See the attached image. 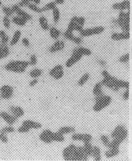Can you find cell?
Here are the masks:
<instances>
[{"label":"cell","instance_id":"f5cc1de1","mask_svg":"<svg viewBox=\"0 0 132 161\" xmlns=\"http://www.w3.org/2000/svg\"><path fill=\"white\" fill-rule=\"evenodd\" d=\"M21 42H22V44L26 48H28L30 47L31 43L27 38H23L21 40Z\"/></svg>","mask_w":132,"mask_h":161},{"label":"cell","instance_id":"44dd1931","mask_svg":"<svg viewBox=\"0 0 132 161\" xmlns=\"http://www.w3.org/2000/svg\"><path fill=\"white\" fill-rule=\"evenodd\" d=\"M21 31L19 30H17L15 31L13 37H12L11 40L10 41V45L11 46H14L15 45L18 43L19 42V40L21 37Z\"/></svg>","mask_w":132,"mask_h":161},{"label":"cell","instance_id":"91938a15","mask_svg":"<svg viewBox=\"0 0 132 161\" xmlns=\"http://www.w3.org/2000/svg\"><path fill=\"white\" fill-rule=\"evenodd\" d=\"M99 63L100 65H105L106 64V62L104 61H103V60H99Z\"/></svg>","mask_w":132,"mask_h":161},{"label":"cell","instance_id":"9c48e42d","mask_svg":"<svg viewBox=\"0 0 132 161\" xmlns=\"http://www.w3.org/2000/svg\"><path fill=\"white\" fill-rule=\"evenodd\" d=\"M131 3L129 0H123L120 2L114 3L112 5V8L114 10L119 11H124L125 10L130 11Z\"/></svg>","mask_w":132,"mask_h":161},{"label":"cell","instance_id":"277c9868","mask_svg":"<svg viewBox=\"0 0 132 161\" xmlns=\"http://www.w3.org/2000/svg\"><path fill=\"white\" fill-rule=\"evenodd\" d=\"M95 101L96 103L93 107V110L95 112H98L110 104L112 98L110 96H104L103 94L96 96Z\"/></svg>","mask_w":132,"mask_h":161},{"label":"cell","instance_id":"3957f363","mask_svg":"<svg viewBox=\"0 0 132 161\" xmlns=\"http://www.w3.org/2000/svg\"><path fill=\"white\" fill-rule=\"evenodd\" d=\"M101 74L104 77V79L101 82L102 86L106 87L113 91H119L120 89L118 86L119 79L110 75V74L106 70H103Z\"/></svg>","mask_w":132,"mask_h":161},{"label":"cell","instance_id":"681fc988","mask_svg":"<svg viewBox=\"0 0 132 161\" xmlns=\"http://www.w3.org/2000/svg\"><path fill=\"white\" fill-rule=\"evenodd\" d=\"M31 3L30 1H27V0H21L20 2L18 3L17 4L19 6V7H25L28 6L29 4Z\"/></svg>","mask_w":132,"mask_h":161},{"label":"cell","instance_id":"7c38bea8","mask_svg":"<svg viewBox=\"0 0 132 161\" xmlns=\"http://www.w3.org/2000/svg\"><path fill=\"white\" fill-rule=\"evenodd\" d=\"M83 56L77 52L73 51L72 56L66 61L65 65L67 67H71L75 64L77 63L78 61H80Z\"/></svg>","mask_w":132,"mask_h":161},{"label":"cell","instance_id":"9f6ffc18","mask_svg":"<svg viewBox=\"0 0 132 161\" xmlns=\"http://www.w3.org/2000/svg\"><path fill=\"white\" fill-rule=\"evenodd\" d=\"M65 0H55V2L57 4L61 5L63 4L64 3Z\"/></svg>","mask_w":132,"mask_h":161},{"label":"cell","instance_id":"83f0119b","mask_svg":"<svg viewBox=\"0 0 132 161\" xmlns=\"http://www.w3.org/2000/svg\"><path fill=\"white\" fill-rule=\"evenodd\" d=\"M9 47L7 45L0 46V60L5 58L10 55Z\"/></svg>","mask_w":132,"mask_h":161},{"label":"cell","instance_id":"cb8c5ba5","mask_svg":"<svg viewBox=\"0 0 132 161\" xmlns=\"http://www.w3.org/2000/svg\"><path fill=\"white\" fill-rule=\"evenodd\" d=\"M12 22L17 26H19V27H24L26 25L27 21L20 17L15 16L12 17Z\"/></svg>","mask_w":132,"mask_h":161},{"label":"cell","instance_id":"8fae6325","mask_svg":"<svg viewBox=\"0 0 132 161\" xmlns=\"http://www.w3.org/2000/svg\"><path fill=\"white\" fill-rule=\"evenodd\" d=\"M63 35L67 40H70L76 45H80L83 43V39L81 38L76 37L74 35L73 32L67 29L64 33Z\"/></svg>","mask_w":132,"mask_h":161},{"label":"cell","instance_id":"6f0895ef","mask_svg":"<svg viewBox=\"0 0 132 161\" xmlns=\"http://www.w3.org/2000/svg\"><path fill=\"white\" fill-rule=\"evenodd\" d=\"M31 2H33L36 5L40 4V3H41V0H31Z\"/></svg>","mask_w":132,"mask_h":161},{"label":"cell","instance_id":"7a4b0ae2","mask_svg":"<svg viewBox=\"0 0 132 161\" xmlns=\"http://www.w3.org/2000/svg\"><path fill=\"white\" fill-rule=\"evenodd\" d=\"M118 27L123 32H128L130 31V11L125 12L120 11L116 18Z\"/></svg>","mask_w":132,"mask_h":161},{"label":"cell","instance_id":"74e56055","mask_svg":"<svg viewBox=\"0 0 132 161\" xmlns=\"http://www.w3.org/2000/svg\"><path fill=\"white\" fill-rule=\"evenodd\" d=\"M52 139L53 141L61 143L64 141V137L63 135H62L57 131V133H53Z\"/></svg>","mask_w":132,"mask_h":161},{"label":"cell","instance_id":"ffe728a7","mask_svg":"<svg viewBox=\"0 0 132 161\" xmlns=\"http://www.w3.org/2000/svg\"><path fill=\"white\" fill-rule=\"evenodd\" d=\"M22 125L27 126L29 128L31 129H39L42 127V125L35 121H31V120H26L23 121Z\"/></svg>","mask_w":132,"mask_h":161},{"label":"cell","instance_id":"ba28073f","mask_svg":"<svg viewBox=\"0 0 132 161\" xmlns=\"http://www.w3.org/2000/svg\"><path fill=\"white\" fill-rule=\"evenodd\" d=\"M14 94V89L9 85H4L0 88L1 97L3 99L7 100L11 98Z\"/></svg>","mask_w":132,"mask_h":161},{"label":"cell","instance_id":"e575fe53","mask_svg":"<svg viewBox=\"0 0 132 161\" xmlns=\"http://www.w3.org/2000/svg\"><path fill=\"white\" fill-rule=\"evenodd\" d=\"M27 7L31 11H32L33 12L36 13L40 14V13H43L41 8L39 7L37 5L33 3H30Z\"/></svg>","mask_w":132,"mask_h":161},{"label":"cell","instance_id":"603a6c76","mask_svg":"<svg viewBox=\"0 0 132 161\" xmlns=\"http://www.w3.org/2000/svg\"><path fill=\"white\" fill-rule=\"evenodd\" d=\"M49 34L51 38L54 40H57L59 39V37L61 35V31L56 27H52L49 28Z\"/></svg>","mask_w":132,"mask_h":161},{"label":"cell","instance_id":"bcb514c9","mask_svg":"<svg viewBox=\"0 0 132 161\" xmlns=\"http://www.w3.org/2000/svg\"><path fill=\"white\" fill-rule=\"evenodd\" d=\"M1 131L5 133H12L14 132L15 129L13 126L10 125V126H6L3 127V128L1 129Z\"/></svg>","mask_w":132,"mask_h":161},{"label":"cell","instance_id":"d4e9b609","mask_svg":"<svg viewBox=\"0 0 132 161\" xmlns=\"http://www.w3.org/2000/svg\"><path fill=\"white\" fill-rule=\"evenodd\" d=\"M74 51L77 52L79 53L82 56H89L92 54V52L90 50L87 49L86 48L84 47H77L76 48L73 50Z\"/></svg>","mask_w":132,"mask_h":161},{"label":"cell","instance_id":"7402d4cb","mask_svg":"<svg viewBox=\"0 0 132 161\" xmlns=\"http://www.w3.org/2000/svg\"><path fill=\"white\" fill-rule=\"evenodd\" d=\"M38 21H39V25L43 30L45 31L49 30L50 28L49 25L48 23V19L45 17L44 16H40L39 18Z\"/></svg>","mask_w":132,"mask_h":161},{"label":"cell","instance_id":"7dc6e473","mask_svg":"<svg viewBox=\"0 0 132 161\" xmlns=\"http://www.w3.org/2000/svg\"><path fill=\"white\" fill-rule=\"evenodd\" d=\"M130 60V54H125L119 59V61L121 63H126Z\"/></svg>","mask_w":132,"mask_h":161},{"label":"cell","instance_id":"6da1fadb","mask_svg":"<svg viewBox=\"0 0 132 161\" xmlns=\"http://www.w3.org/2000/svg\"><path fill=\"white\" fill-rule=\"evenodd\" d=\"M29 65V62L27 61H12L5 66V69L9 72L22 73L25 72Z\"/></svg>","mask_w":132,"mask_h":161},{"label":"cell","instance_id":"4dcf8cb0","mask_svg":"<svg viewBox=\"0 0 132 161\" xmlns=\"http://www.w3.org/2000/svg\"><path fill=\"white\" fill-rule=\"evenodd\" d=\"M75 131V128L73 127L64 126L62 127L58 130V132L62 135H66L67 133H72Z\"/></svg>","mask_w":132,"mask_h":161},{"label":"cell","instance_id":"f35d334b","mask_svg":"<svg viewBox=\"0 0 132 161\" xmlns=\"http://www.w3.org/2000/svg\"><path fill=\"white\" fill-rule=\"evenodd\" d=\"M83 147H84V149L85 150V152L87 154L88 156V157L92 156L93 147H92V144L90 143V142L84 143V145Z\"/></svg>","mask_w":132,"mask_h":161},{"label":"cell","instance_id":"e0dca14e","mask_svg":"<svg viewBox=\"0 0 132 161\" xmlns=\"http://www.w3.org/2000/svg\"><path fill=\"white\" fill-rule=\"evenodd\" d=\"M0 116L4 121H6L7 124L11 126L14 125L18 119L17 117L13 116V115L9 114V113L5 112L0 113Z\"/></svg>","mask_w":132,"mask_h":161},{"label":"cell","instance_id":"5b68a950","mask_svg":"<svg viewBox=\"0 0 132 161\" xmlns=\"http://www.w3.org/2000/svg\"><path fill=\"white\" fill-rule=\"evenodd\" d=\"M104 30L105 28L103 26H96L92 28L84 29L79 33L80 36L82 37H88L101 34Z\"/></svg>","mask_w":132,"mask_h":161},{"label":"cell","instance_id":"b9f144b4","mask_svg":"<svg viewBox=\"0 0 132 161\" xmlns=\"http://www.w3.org/2000/svg\"><path fill=\"white\" fill-rule=\"evenodd\" d=\"M3 25L6 29H9L11 25V21L10 17L4 16L2 19Z\"/></svg>","mask_w":132,"mask_h":161},{"label":"cell","instance_id":"f546056e","mask_svg":"<svg viewBox=\"0 0 132 161\" xmlns=\"http://www.w3.org/2000/svg\"><path fill=\"white\" fill-rule=\"evenodd\" d=\"M102 84H101V82H98L95 84L94 88L93 89V94L96 96H101L104 94L102 90Z\"/></svg>","mask_w":132,"mask_h":161},{"label":"cell","instance_id":"f6af8a7d","mask_svg":"<svg viewBox=\"0 0 132 161\" xmlns=\"http://www.w3.org/2000/svg\"><path fill=\"white\" fill-rule=\"evenodd\" d=\"M100 140L101 141L102 143L104 144V145L108 148L110 143L108 137L106 135H102L100 137Z\"/></svg>","mask_w":132,"mask_h":161},{"label":"cell","instance_id":"8992f818","mask_svg":"<svg viewBox=\"0 0 132 161\" xmlns=\"http://www.w3.org/2000/svg\"><path fill=\"white\" fill-rule=\"evenodd\" d=\"M77 147L74 145H70L64 149L63 157L65 161H76Z\"/></svg>","mask_w":132,"mask_h":161},{"label":"cell","instance_id":"836d02e7","mask_svg":"<svg viewBox=\"0 0 132 161\" xmlns=\"http://www.w3.org/2000/svg\"><path fill=\"white\" fill-rule=\"evenodd\" d=\"M52 14H53V19L54 23H58L60 19L61 14H60V10L57 7H56L52 10Z\"/></svg>","mask_w":132,"mask_h":161},{"label":"cell","instance_id":"f1b7e54d","mask_svg":"<svg viewBox=\"0 0 132 161\" xmlns=\"http://www.w3.org/2000/svg\"><path fill=\"white\" fill-rule=\"evenodd\" d=\"M92 156L94 157V160L96 161H101V151L99 147L97 146H94L92 149Z\"/></svg>","mask_w":132,"mask_h":161},{"label":"cell","instance_id":"4316f807","mask_svg":"<svg viewBox=\"0 0 132 161\" xmlns=\"http://www.w3.org/2000/svg\"><path fill=\"white\" fill-rule=\"evenodd\" d=\"M77 17H78V16H76L72 17L70 21L69 22L68 26H67V30L71 31L72 32H74V31L76 30V25H77Z\"/></svg>","mask_w":132,"mask_h":161},{"label":"cell","instance_id":"11a10c76","mask_svg":"<svg viewBox=\"0 0 132 161\" xmlns=\"http://www.w3.org/2000/svg\"><path fill=\"white\" fill-rule=\"evenodd\" d=\"M38 82V80L36 79L33 80L29 83V86L31 87L35 86V84H37Z\"/></svg>","mask_w":132,"mask_h":161},{"label":"cell","instance_id":"ac0fdd59","mask_svg":"<svg viewBox=\"0 0 132 161\" xmlns=\"http://www.w3.org/2000/svg\"><path fill=\"white\" fill-rule=\"evenodd\" d=\"M88 157V156L85 152V150L84 149L83 147H77L76 161H87Z\"/></svg>","mask_w":132,"mask_h":161},{"label":"cell","instance_id":"484cf974","mask_svg":"<svg viewBox=\"0 0 132 161\" xmlns=\"http://www.w3.org/2000/svg\"><path fill=\"white\" fill-rule=\"evenodd\" d=\"M85 21H86V20L84 17L78 16L75 31L80 33L83 30V29H84V27L85 25Z\"/></svg>","mask_w":132,"mask_h":161},{"label":"cell","instance_id":"db71d44e","mask_svg":"<svg viewBox=\"0 0 132 161\" xmlns=\"http://www.w3.org/2000/svg\"><path fill=\"white\" fill-rule=\"evenodd\" d=\"M129 95H130V92H129V89H127L126 91L123 94V98L125 101H127L129 99Z\"/></svg>","mask_w":132,"mask_h":161},{"label":"cell","instance_id":"30bf717a","mask_svg":"<svg viewBox=\"0 0 132 161\" xmlns=\"http://www.w3.org/2000/svg\"><path fill=\"white\" fill-rule=\"evenodd\" d=\"M49 74L55 79H60L64 76L63 67L61 65H57L50 71Z\"/></svg>","mask_w":132,"mask_h":161},{"label":"cell","instance_id":"7bdbcfd3","mask_svg":"<svg viewBox=\"0 0 132 161\" xmlns=\"http://www.w3.org/2000/svg\"><path fill=\"white\" fill-rule=\"evenodd\" d=\"M10 38L7 34H6L3 37L0 38V46L7 45V43L9 42Z\"/></svg>","mask_w":132,"mask_h":161},{"label":"cell","instance_id":"9a60e30c","mask_svg":"<svg viewBox=\"0 0 132 161\" xmlns=\"http://www.w3.org/2000/svg\"><path fill=\"white\" fill-rule=\"evenodd\" d=\"M65 48V43L62 40H57L50 47L49 51L51 53H54L61 51Z\"/></svg>","mask_w":132,"mask_h":161},{"label":"cell","instance_id":"60d3db41","mask_svg":"<svg viewBox=\"0 0 132 161\" xmlns=\"http://www.w3.org/2000/svg\"><path fill=\"white\" fill-rule=\"evenodd\" d=\"M89 74L88 73H86L83 75L82 77L80 78L79 80H78V84L79 86H82L85 84V83L87 82L89 79Z\"/></svg>","mask_w":132,"mask_h":161},{"label":"cell","instance_id":"6125c7cd","mask_svg":"<svg viewBox=\"0 0 132 161\" xmlns=\"http://www.w3.org/2000/svg\"><path fill=\"white\" fill-rule=\"evenodd\" d=\"M27 1H31V0H27Z\"/></svg>","mask_w":132,"mask_h":161},{"label":"cell","instance_id":"d6a6232c","mask_svg":"<svg viewBox=\"0 0 132 161\" xmlns=\"http://www.w3.org/2000/svg\"><path fill=\"white\" fill-rule=\"evenodd\" d=\"M125 127L123 125H119L116 127V128L114 129V130L113 131L112 133L111 134V137L114 139L116 137H118V135H119L125 129Z\"/></svg>","mask_w":132,"mask_h":161},{"label":"cell","instance_id":"2e32d148","mask_svg":"<svg viewBox=\"0 0 132 161\" xmlns=\"http://www.w3.org/2000/svg\"><path fill=\"white\" fill-rule=\"evenodd\" d=\"M130 38V33L128 32H121V33H114L111 35V39L114 41H121L128 40Z\"/></svg>","mask_w":132,"mask_h":161},{"label":"cell","instance_id":"d590c367","mask_svg":"<svg viewBox=\"0 0 132 161\" xmlns=\"http://www.w3.org/2000/svg\"><path fill=\"white\" fill-rule=\"evenodd\" d=\"M57 4L55 2H50L45 5L43 7L41 8L43 12H47L51 10H53L54 8L57 7Z\"/></svg>","mask_w":132,"mask_h":161},{"label":"cell","instance_id":"d6986e66","mask_svg":"<svg viewBox=\"0 0 132 161\" xmlns=\"http://www.w3.org/2000/svg\"><path fill=\"white\" fill-rule=\"evenodd\" d=\"M10 112H11L12 115L17 118L23 116L24 114V111L21 107L19 106H11L10 107Z\"/></svg>","mask_w":132,"mask_h":161},{"label":"cell","instance_id":"94428289","mask_svg":"<svg viewBox=\"0 0 132 161\" xmlns=\"http://www.w3.org/2000/svg\"><path fill=\"white\" fill-rule=\"evenodd\" d=\"M3 6V2L1 0H0V7H2Z\"/></svg>","mask_w":132,"mask_h":161},{"label":"cell","instance_id":"5bb4252c","mask_svg":"<svg viewBox=\"0 0 132 161\" xmlns=\"http://www.w3.org/2000/svg\"><path fill=\"white\" fill-rule=\"evenodd\" d=\"M53 132L49 129H45L39 135V138L43 143H51L53 141L52 139Z\"/></svg>","mask_w":132,"mask_h":161},{"label":"cell","instance_id":"52a82bcc","mask_svg":"<svg viewBox=\"0 0 132 161\" xmlns=\"http://www.w3.org/2000/svg\"><path fill=\"white\" fill-rule=\"evenodd\" d=\"M11 8L13 9L14 14H16V16L24 19L27 21H29L32 19L33 17L31 14L21 9V7H19L17 4L13 5Z\"/></svg>","mask_w":132,"mask_h":161},{"label":"cell","instance_id":"f907efd6","mask_svg":"<svg viewBox=\"0 0 132 161\" xmlns=\"http://www.w3.org/2000/svg\"><path fill=\"white\" fill-rule=\"evenodd\" d=\"M29 65H35L37 63V58L35 54H32L30 57V61L29 62Z\"/></svg>","mask_w":132,"mask_h":161},{"label":"cell","instance_id":"680465c9","mask_svg":"<svg viewBox=\"0 0 132 161\" xmlns=\"http://www.w3.org/2000/svg\"><path fill=\"white\" fill-rule=\"evenodd\" d=\"M6 34V33L4 30H0V38L2 37Z\"/></svg>","mask_w":132,"mask_h":161},{"label":"cell","instance_id":"8d00e7d4","mask_svg":"<svg viewBox=\"0 0 132 161\" xmlns=\"http://www.w3.org/2000/svg\"><path fill=\"white\" fill-rule=\"evenodd\" d=\"M2 11L4 14V16L9 17L12 16L14 14L11 7H9L7 6H3L2 7Z\"/></svg>","mask_w":132,"mask_h":161},{"label":"cell","instance_id":"4fadbf2b","mask_svg":"<svg viewBox=\"0 0 132 161\" xmlns=\"http://www.w3.org/2000/svg\"><path fill=\"white\" fill-rule=\"evenodd\" d=\"M92 138V135L88 133H75L72 136V139L74 141H82L84 143L90 142Z\"/></svg>","mask_w":132,"mask_h":161},{"label":"cell","instance_id":"ab89813d","mask_svg":"<svg viewBox=\"0 0 132 161\" xmlns=\"http://www.w3.org/2000/svg\"><path fill=\"white\" fill-rule=\"evenodd\" d=\"M43 74V71L38 68H35L33 70H31L30 73L29 75L31 77L33 78H37L38 77H40L41 75Z\"/></svg>","mask_w":132,"mask_h":161},{"label":"cell","instance_id":"816d5d0a","mask_svg":"<svg viewBox=\"0 0 132 161\" xmlns=\"http://www.w3.org/2000/svg\"><path fill=\"white\" fill-rule=\"evenodd\" d=\"M31 130V129L29 128L27 126H25L22 125L18 129L17 131L19 132V133H27L29 132Z\"/></svg>","mask_w":132,"mask_h":161},{"label":"cell","instance_id":"be15d7a7","mask_svg":"<svg viewBox=\"0 0 132 161\" xmlns=\"http://www.w3.org/2000/svg\"><path fill=\"white\" fill-rule=\"evenodd\" d=\"M0 117H1V116H0Z\"/></svg>","mask_w":132,"mask_h":161},{"label":"cell","instance_id":"1f68e13d","mask_svg":"<svg viewBox=\"0 0 132 161\" xmlns=\"http://www.w3.org/2000/svg\"><path fill=\"white\" fill-rule=\"evenodd\" d=\"M119 153V148H111L109 149L108 151H107L105 153V155L107 158H111L112 157H115Z\"/></svg>","mask_w":132,"mask_h":161},{"label":"cell","instance_id":"ee69618b","mask_svg":"<svg viewBox=\"0 0 132 161\" xmlns=\"http://www.w3.org/2000/svg\"><path fill=\"white\" fill-rule=\"evenodd\" d=\"M118 86L119 88H126V89H129L130 84L129 82L125 81H123L122 80H118Z\"/></svg>","mask_w":132,"mask_h":161},{"label":"cell","instance_id":"c3c4849f","mask_svg":"<svg viewBox=\"0 0 132 161\" xmlns=\"http://www.w3.org/2000/svg\"><path fill=\"white\" fill-rule=\"evenodd\" d=\"M0 140L2 142V143H6L8 142V138H7L6 133H3V131L0 130Z\"/></svg>","mask_w":132,"mask_h":161}]
</instances>
